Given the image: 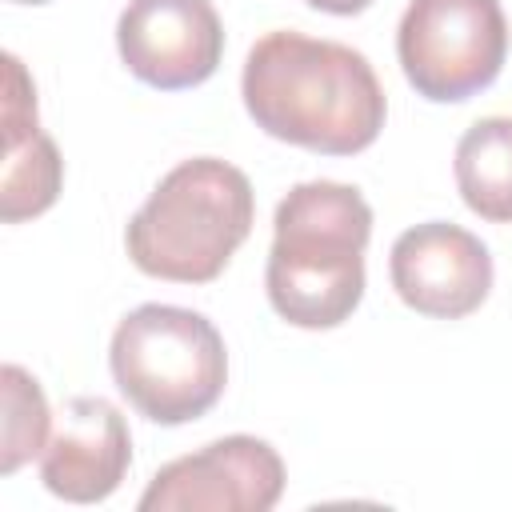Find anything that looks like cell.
<instances>
[{"instance_id": "30bf717a", "label": "cell", "mask_w": 512, "mask_h": 512, "mask_svg": "<svg viewBox=\"0 0 512 512\" xmlns=\"http://www.w3.org/2000/svg\"><path fill=\"white\" fill-rule=\"evenodd\" d=\"M460 200L492 224H512V116L476 120L456 144Z\"/></svg>"}, {"instance_id": "ba28073f", "label": "cell", "mask_w": 512, "mask_h": 512, "mask_svg": "<svg viewBox=\"0 0 512 512\" xmlns=\"http://www.w3.org/2000/svg\"><path fill=\"white\" fill-rule=\"evenodd\" d=\"M388 276L412 312L432 320H460L488 300L492 256L468 228L428 220L396 236L388 252Z\"/></svg>"}, {"instance_id": "7a4b0ae2", "label": "cell", "mask_w": 512, "mask_h": 512, "mask_svg": "<svg viewBox=\"0 0 512 512\" xmlns=\"http://www.w3.org/2000/svg\"><path fill=\"white\" fill-rule=\"evenodd\" d=\"M372 208L360 188L340 180H304L272 220L264 268L268 304L296 328H340L364 300V248Z\"/></svg>"}, {"instance_id": "52a82bcc", "label": "cell", "mask_w": 512, "mask_h": 512, "mask_svg": "<svg viewBox=\"0 0 512 512\" xmlns=\"http://www.w3.org/2000/svg\"><path fill=\"white\" fill-rule=\"evenodd\" d=\"M124 68L160 92L204 84L224 56V24L212 0H128L116 20Z\"/></svg>"}, {"instance_id": "8992f818", "label": "cell", "mask_w": 512, "mask_h": 512, "mask_svg": "<svg viewBox=\"0 0 512 512\" xmlns=\"http://www.w3.org/2000/svg\"><path fill=\"white\" fill-rule=\"evenodd\" d=\"M284 496V460L260 436H220L168 460L140 492V512H268Z\"/></svg>"}, {"instance_id": "7c38bea8", "label": "cell", "mask_w": 512, "mask_h": 512, "mask_svg": "<svg viewBox=\"0 0 512 512\" xmlns=\"http://www.w3.org/2000/svg\"><path fill=\"white\" fill-rule=\"evenodd\" d=\"M0 392H4V416H0V472L12 476L48 444V400L32 372L20 364L0 368Z\"/></svg>"}, {"instance_id": "8fae6325", "label": "cell", "mask_w": 512, "mask_h": 512, "mask_svg": "<svg viewBox=\"0 0 512 512\" xmlns=\"http://www.w3.org/2000/svg\"><path fill=\"white\" fill-rule=\"evenodd\" d=\"M64 188V160L56 140L40 132V124L4 128V160H0V220L20 224L56 204Z\"/></svg>"}, {"instance_id": "4fadbf2b", "label": "cell", "mask_w": 512, "mask_h": 512, "mask_svg": "<svg viewBox=\"0 0 512 512\" xmlns=\"http://www.w3.org/2000/svg\"><path fill=\"white\" fill-rule=\"evenodd\" d=\"M304 4H312L316 12H328V16H356V12H364L372 0H304Z\"/></svg>"}, {"instance_id": "3957f363", "label": "cell", "mask_w": 512, "mask_h": 512, "mask_svg": "<svg viewBox=\"0 0 512 512\" xmlns=\"http://www.w3.org/2000/svg\"><path fill=\"white\" fill-rule=\"evenodd\" d=\"M256 220L252 180L216 156L180 160L124 228V248L144 276L172 284L216 280Z\"/></svg>"}, {"instance_id": "5b68a950", "label": "cell", "mask_w": 512, "mask_h": 512, "mask_svg": "<svg viewBox=\"0 0 512 512\" xmlns=\"http://www.w3.org/2000/svg\"><path fill=\"white\" fill-rule=\"evenodd\" d=\"M404 80L436 104L484 92L508 56L500 0H408L396 28Z\"/></svg>"}, {"instance_id": "277c9868", "label": "cell", "mask_w": 512, "mask_h": 512, "mask_svg": "<svg viewBox=\"0 0 512 512\" xmlns=\"http://www.w3.org/2000/svg\"><path fill=\"white\" fill-rule=\"evenodd\" d=\"M108 368L144 420L176 428L200 420L224 396L228 348L204 312L140 304L116 324Z\"/></svg>"}, {"instance_id": "6da1fadb", "label": "cell", "mask_w": 512, "mask_h": 512, "mask_svg": "<svg viewBox=\"0 0 512 512\" xmlns=\"http://www.w3.org/2000/svg\"><path fill=\"white\" fill-rule=\"evenodd\" d=\"M240 96L260 132L320 156L364 152L388 116L364 52L292 28L264 32L248 48Z\"/></svg>"}, {"instance_id": "5bb4252c", "label": "cell", "mask_w": 512, "mask_h": 512, "mask_svg": "<svg viewBox=\"0 0 512 512\" xmlns=\"http://www.w3.org/2000/svg\"><path fill=\"white\" fill-rule=\"evenodd\" d=\"M16 4H48V0H16Z\"/></svg>"}, {"instance_id": "9c48e42d", "label": "cell", "mask_w": 512, "mask_h": 512, "mask_svg": "<svg viewBox=\"0 0 512 512\" xmlns=\"http://www.w3.org/2000/svg\"><path fill=\"white\" fill-rule=\"evenodd\" d=\"M132 468V432L104 396H72L40 452V480L68 504L108 500Z\"/></svg>"}]
</instances>
